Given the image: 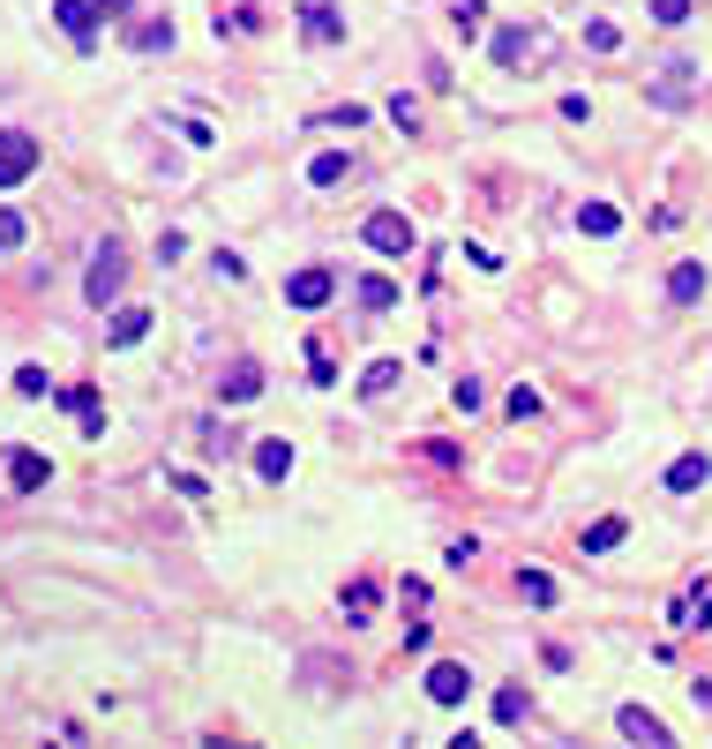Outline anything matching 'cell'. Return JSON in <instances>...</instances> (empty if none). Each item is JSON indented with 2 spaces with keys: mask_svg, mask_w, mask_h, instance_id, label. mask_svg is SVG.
I'll list each match as a JSON object with an SVG mask.
<instances>
[{
  "mask_svg": "<svg viewBox=\"0 0 712 749\" xmlns=\"http://www.w3.org/2000/svg\"><path fill=\"white\" fill-rule=\"evenodd\" d=\"M121 278H127V255L113 248V241H98V255H90V278H84V300L105 315L113 308V292H121Z\"/></svg>",
  "mask_w": 712,
  "mask_h": 749,
  "instance_id": "1",
  "label": "cell"
},
{
  "mask_svg": "<svg viewBox=\"0 0 712 749\" xmlns=\"http://www.w3.org/2000/svg\"><path fill=\"white\" fill-rule=\"evenodd\" d=\"M360 241H368L376 255H413L420 248V233H413V217H405V210H376V217L360 225Z\"/></svg>",
  "mask_w": 712,
  "mask_h": 749,
  "instance_id": "2",
  "label": "cell"
},
{
  "mask_svg": "<svg viewBox=\"0 0 712 749\" xmlns=\"http://www.w3.org/2000/svg\"><path fill=\"white\" fill-rule=\"evenodd\" d=\"M38 172V143L23 127H0V188H23Z\"/></svg>",
  "mask_w": 712,
  "mask_h": 749,
  "instance_id": "3",
  "label": "cell"
},
{
  "mask_svg": "<svg viewBox=\"0 0 712 749\" xmlns=\"http://www.w3.org/2000/svg\"><path fill=\"white\" fill-rule=\"evenodd\" d=\"M331 292H337V270H323V262H308V270L286 278V300H293V308H323Z\"/></svg>",
  "mask_w": 712,
  "mask_h": 749,
  "instance_id": "4",
  "label": "cell"
},
{
  "mask_svg": "<svg viewBox=\"0 0 712 749\" xmlns=\"http://www.w3.org/2000/svg\"><path fill=\"white\" fill-rule=\"evenodd\" d=\"M53 23L90 53V45H98V0H53Z\"/></svg>",
  "mask_w": 712,
  "mask_h": 749,
  "instance_id": "5",
  "label": "cell"
},
{
  "mask_svg": "<svg viewBox=\"0 0 712 749\" xmlns=\"http://www.w3.org/2000/svg\"><path fill=\"white\" fill-rule=\"evenodd\" d=\"M615 727H623L630 742H645V749H668L675 742L668 719H660V712H645V705H623V712H615Z\"/></svg>",
  "mask_w": 712,
  "mask_h": 749,
  "instance_id": "6",
  "label": "cell"
},
{
  "mask_svg": "<svg viewBox=\"0 0 712 749\" xmlns=\"http://www.w3.org/2000/svg\"><path fill=\"white\" fill-rule=\"evenodd\" d=\"M300 38L308 45H337L345 38V15H337L331 0H308V8H300Z\"/></svg>",
  "mask_w": 712,
  "mask_h": 749,
  "instance_id": "7",
  "label": "cell"
},
{
  "mask_svg": "<svg viewBox=\"0 0 712 749\" xmlns=\"http://www.w3.org/2000/svg\"><path fill=\"white\" fill-rule=\"evenodd\" d=\"M465 690H472V674H465L458 660H435V667H427V697H435V705H465Z\"/></svg>",
  "mask_w": 712,
  "mask_h": 749,
  "instance_id": "8",
  "label": "cell"
},
{
  "mask_svg": "<svg viewBox=\"0 0 712 749\" xmlns=\"http://www.w3.org/2000/svg\"><path fill=\"white\" fill-rule=\"evenodd\" d=\"M45 480H53V465H45L38 450H15V458H8V488H15V495H38Z\"/></svg>",
  "mask_w": 712,
  "mask_h": 749,
  "instance_id": "9",
  "label": "cell"
},
{
  "mask_svg": "<svg viewBox=\"0 0 712 749\" xmlns=\"http://www.w3.org/2000/svg\"><path fill=\"white\" fill-rule=\"evenodd\" d=\"M712 480V465H705V450H682V458L668 465V495H698Z\"/></svg>",
  "mask_w": 712,
  "mask_h": 749,
  "instance_id": "10",
  "label": "cell"
},
{
  "mask_svg": "<svg viewBox=\"0 0 712 749\" xmlns=\"http://www.w3.org/2000/svg\"><path fill=\"white\" fill-rule=\"evenodd\" d=\"M668 300H675V308L705 300V262H675V270H668Z\"/></svg>",
  "mask_w": 712,
  "mask_h": 749,
  "instance_id": "11",
  "label": "cell"
},
{
  "mask_svg": "<svg viewBox=\"0 0 712 749\" xmlns=\"http://www.w3.org/2000/svg\"><path fill=\"white\" fill-rule=\"evenodd\" d=\"M143 331H151V308H113L105 315V345H135Z\"/></svg>",
  "mask_w": 712,
  "mask_h": 749,
  "instance_id": "12",
  "label": "cell"
},
{
  "mask_svg": "<svg viewBox=\"0 0 712 749\" xmlns=\"http://www.w3.org/2000/svg\"><path fill=\"white\" fill-rule=\"evenodd\" d=\"M60 405H68V413H84V435H105V413H98V390H90V382H68V390H60Z\"/></svg>",
  "mask_w": 712,
  "mask_h": 749,
  "instance_id": "13",
  "label": "cell"
},
{
  "mask_svg": "<svg viewBox=\"0 0 712 749\" xmlns=\"http://www.w3.org/2000/svg\"><path fill=\"white\" fill-rule=\"evenodd\" d=\"M255 472H263V480H286V472H293V443L263 435V443H255Z\"/></svg>",
  "mask_w": 712,
  "mask_h": 749,
  "instance_id": "14",
  "label": "cell"
},
{
  "mask_svg": "<svg viewBox=\"0 0 712 749\" xmlns=\"http://www.w3.org/2000/svg\"><path fill=\"white\" fill-rule=\"evenodd\" d=\"M255 390H263V368H255V360H241V368L218 382V398H225V405H248Z\"/></svg>",
  "mask_w": 712,
  "mask_h": 749,
  "instance_id": "15",
  "label": "cell"
},
{
  "mask_svg": "<svg viewBox=\"0 0 712 749\" xmlns=\"http://www.w3.org/2000/svg\"><path fill=\"white\" fill-rule=\"evenodd\" d=\"M578 225H586L592 241H615V233H623V210H615V203H586V210H578Z\"/></svg>",
  "mask_w": 712,
  "mask_h": 749,
  "instance_id": "16",
  "label": "cell"
},
{
  "mask_svg": "<svg viewBox=\"0 0 712 749\" xmlns=\"http://www.w3.org/2000/svg\"><path fill=\"white\" fill-rule=\"evenodd\" d=\"M345 180V150H315L308 158V188H337Z\"/></svg>",
  "mask_w": 712,
  "mask_h": 749,
  "instance_id": "17",
  "label": "cell"
},
{
  "mask_svg": "<svg viewBox=\"0 0 712 749\" xmlns=\"http://www.w3.org/2000/svg\"><path fill=\"white\" fill-rule=\"evenodd\" d=\"M623 517H600V525H586V555H615V547H623Z\"/></svg>",
  "mask_w": 712,
  "mask_h": 749,
  "instance_id": "18",
  "label": "cell"
},
{
  "mask_svg": "<svg viewBox=\"0 0 712 749\" xmlns=\"http://www.w3.org/2000/svg\"><path fill=\"white\" fill-rule=\"evenodd\" d=\"M398 374H405L398 360H376V368L360 374V398H390V390H398Z\"/></svg>",
  "mask_w": 712,
  "mask_h": 749,
  "instance_id": "19",
  "label": "cell"
},
{
  "mask_svg": "<svg viewBox=\"0 0 712 749\" xmlns=\"http://www.w3.org/2000/svg\"><path fill=\"white\" fill-rule=\"evenodd\" d=\"M525 53H541V38H533V31H503V38H496V60H503V68H518Z\"/></svg>",
  "mask_w": 712,
  "mask_h": 749,
  "instance_id": "20",
  "label": "cell"
},
{
  "mask_svg": "<svg viewBox=\"0 0 712 749\" xmlns=\"http://www.w3.org/2000/svg\"><path fill=\"white\" fill-rule=\"evenodd\" d=\"M23 241H31V217L23 210H0V255H15Z\"/></svg>",
  "mask_w": 712,
  "mask_h": 749,
  "instance_id": "21",
  "label": "cell"
},
{
  "mask_svg": "<svg viewBox=\"0 0 712 749\" xmlns=\"http://www.w3.org/2000/svg\"><path fill=\"white\" fill-rule=\"evenodd\" d=\"M360 308H368V315L398 308V286H390V278H360Z\"/></svg>",
  "mask_w": 712,
  "mask_h": 749,
  "instance_id": "22",
  "label": "cell"
},
{
  "mask_svg": "<svg viewBox=\"0 0 712 749\" xmlns=\"http://www.w3.org/2000/svg\"><path fill=\"white\" fill-rule=\"evenodd\" d=\"M345 615H353V623H368V615H376V584H368V578L345 584Z\"/></svg>",
  "mask_w": 712,
  "mask_h": 749,
  "instance_id": "23",
  "label": "cell"
},
{
  "mask_svg": "<svg viewBox=\"0 0 712 749\" xmlns=\"http://www.w3.org/2000/svg\"><path fill=\"white\" fill-rule=\"evenodd\" d=\"M127 45H135V53H158V45H173V23H135Z\"/></svg>",
  "mask_w": 712,
  "mask_h": 749,
  "instance_id": "24",
  "label": "cell"
},
{
  "mask_svg": "<svg viewBox=\"0 0 712 749\" xmlns=\"http://www.w3.org/2000/svg\"><path fill=\"white\" fill-rule=\"evenodd\" d=\"M660 105H690V68H668V83H653Z\"/></svg>",
  "mask_w": 712,
  "mask_h": 749,
  "instance_id": "25",
  "label": "cell"
},
{
  "mask_svg": "<svg viewBox=\"0 0 712 749\" xmlns=\"http://www.w3.org/2000/svg\"><path fill=\"white\" fill-rule=\"evenodd\" d=\"M518 592H525L533 607H547V600H555V578H547V570H518Z\"/></svg>",
  "mask_w": 712,
  "mask_h": 749,
  "instance_id": "26",
  "label": "cell"
},
{
  "mask_svg": "<svg viewBox=\"0 0 712 749\" xmlns=\"http://www.w3.org/2000/svg\"><path fill=\"white\" fill-rule=\"evenodd\" d=\"M496 719L518 727V719H525V690H496Z\"/></svg>",
  "mask_w": 712,
  "mask_h": 749,
  "instance_id": "27",
  "label": "cell"
},
{
  "mask_svg": "<svg viewBox=\"0 0 712 749\" xmlns=\"http://www.w3.org/2000/svg\"><path fill=\"white\" fill-rule=\"evenodd\" d=\"M480 398H488V390H480L472 374H465V382H450V405H458V413H480Z\"/></svg>",
  "mask_w": 712,
  "mask_h": 749,
  "instance_id": "28",
  "label": "cell"
},
{
  "mask_svg": "<svg viewBox=\"0 0 712 749\" xmlns=\"http://www.w3.org/2000/svg\"><path fill=\"white\" fill-rule=\"evenodd\" d=\"M653 8V23H690V0H645Z\"/></svg>",
  "mask_w": 712,
  "mask_h": 749,
  "instance_id": "29",
  "label": "cell"
},
{
  "mask_svg": "<svg viewBox=\"0 0 712 749\" xmlns=\"http://www.w3.org/2000/svg\"><path fill=\"white\" fill-rule=\"evenodd\" d=\"M15 398H45V368H15Z\"/></svg>",
  "mask_w": 712,
  "mask_h": 749,
  "instance_id": "30",
  "label": "cell"
},
{
  "mask_svg": "<svg viewBox=\"0 0 712 749\" xmlns=\"http://www.w3.org/2000/svg\"><path fill=\"white\" fill-rule=\"evenodd\" d=\"M480 15H488V0H458V31H465V38L480 31Z\"/></svg>",
  "mask_w": 712,
  "mask_h": 749,
  "instance_id": "31",
  "label": "cell"
},
{
  "mask_svg": "<svg viewBox=\"0 0 712 749\" xmlns=\"http://www.w3.org/2000/svg\"><path fill=\"white\" fill-rule=\"evenodd\" d=\"M308 374H315V382H337V368H331V353H323V345H308Z\"/></svg>",
  "mask_w": 712,
  "mask_h": 749,
  "instance_id": "32",
  "label": "cell"
},
{
  "mask_svg": "<svg viewBox=\"0 0 712 749\" xmlns=\"http://www.w3.org/2000/svg\"><path fill=\"white\" fill-rule=\"evenodd\" d=\"M586 38L600 45V53H615V45H623V31H615V23H586Z\"/></svg>",
  "mask_w": 712,
  "mask_h": 749,
  "instance_id": "33",
  "label": "cell"
},
{
  "mask_svg": "<svg viewBox=\"0 0 712 749\" xmlns=\"http://www.w3.org/2000/svg\"><path fill=\"white\" fill-rule=\"evenodd\" d=\"M323 121H331V127H360V121H368V105H331Z\"/></svg>",
  "mask_w": 712,
  "mask_h": 749,
  "instance_id": "34",
  "label": "cell"
},
{
  "mask_svg": "<svg viewBox=\"0 0 712 749\" xmlns=\"http://www.w3.org/2000/svg\"><path fill=\"white\" fill-rule=\"evenodd\" d=\"M127 8H135V0H98V15H127Z\"/></svg>",
  "mask_w": 712,
  "mask_h": 749,
  "instance_id": "35",
  "label": "cell"
}]
</instances>
